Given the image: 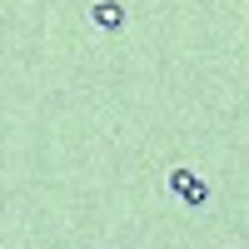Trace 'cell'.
<instances>
[{
	"mask_svg": "<svg viewBox=\"0 0 249 249\" xmlns=\"http://www.w3.org/2000/svg\"><path fill=\"white\" fill-rule=\"evenodd\" d=\"M170 190H175V199L195 204V210H199V204H210V184H204L190 164H175V170H170Z\"/></svg>",
	"mask_w": 249,
	"mask_h": 249,
	"instance_id": "1",
	"label": "cell"
},
{
	"mask_svg": "<svg viewBox=\"0 0 249 249\" xmlns=\"http://www.w3.org/2000/svg\"><path fill=\"white\" fill-rule=\"evenodd\" d=\"M90 20H95V25L100 30H124V5H120V0H95V5H90Z\"/></svg>",
	"mask_w": 249,
	"mask_h": 249,
	"instance_id": "2",
	"label": "cell"
}]
</instances>
